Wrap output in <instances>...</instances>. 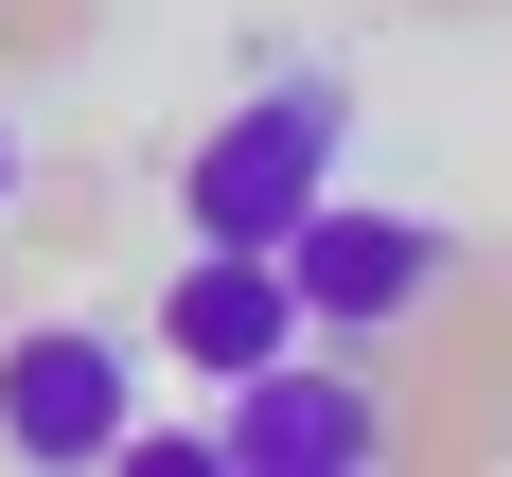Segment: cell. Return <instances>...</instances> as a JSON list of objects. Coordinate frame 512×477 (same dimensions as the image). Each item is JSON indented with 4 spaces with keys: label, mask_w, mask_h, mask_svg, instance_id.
<instances>
[{
    "label": "cell",
    "mask_w": 512,
    "mask_h": 477,
    "mask_svg": "<svg viewBox=\"0 0 512 477\" xmlns=\"http://www.w3.org/2000/svg\"><path fill=\"white\" fill-rule=\"evenodd\" d=\"M336 159H354V89H336V71H283V89H248L195 159H177V230H195V248H283V230L336 195Z\"/></svg>",
    "instance_id": "cell-1"
},
{
    "label": "cell",
    "mask_w": 512,
    "mask_h": 477,
    "mask_svg": "<svg viewBox=\"0 0 512 477\" xmlns=\"http://www.w3.org/2000/svg\"><path fill=\"white\" fill-rule=\"evenodd\" d=\"M283 283H301V318L336 354H371V336H407V318L460 283V230H442V212H389V195H318L301 230H283Z\"/></svg>",
    "instance_id": "cell-2"
},
{
    "label": "cell",
    "mask_w": 512,
    "mask_h": 477,
    "mask_svg": "<svg viewBox=\"0 0 512 477\" xmlns=\"http://www.w3.org/2000/svg\"><path fill=\"white\" fill-rule=\"evenodd\" d=\"M389 442H407V424H389V389H371L336 336L265 354L248 389H212V460H230V477H371Z\"/></svg>",
    "instance_id": "cell-3"
},
{
    "label": "cell",
    "mask_w": 512,
    "mask_h": 477,
    "mask_svg": "<svg viewBox=\"0 0 512 477\" xmlns=\"http://www.w3.org/2000/svg\"><path fill=\"white\" fill-rule=\"evenodd\" d=\"M142 442V371H124V336L106 318H18L0 336V460H124Z\"/></svg>",
    "instance_id": "cell-4"
},
{
    "label": "cell",
    "mask_w": 512,
    "mask_h": 477,
    "mask_svg": "<svg viewBox=\"0 0 512 477\" xmlns=\"http://www.w3.org/2000/svg\"><path fill=\"white\" fill-rule=\"evenodd\" d=\"M318 318H301V283H283V248H195L177 283H159V354L195 371V389H248L265 354H301Z\"/></svg>",
    "instance_id": "cell-5"
},
{
    "label": "cell",
    "mask_w": 512,
    "mask_h": 477,
    "mask_svg": "<svg viewBox=\"0 0 512 477\" xmlns=\"http://www.w3.org/2000/svg\"><path fill=\"white\" fill-rule=\"evenodd\" d=\"M0 212H18V142H0Z\"/></svg>",
    "instance_id": "cell-6"
}]
</instances>
